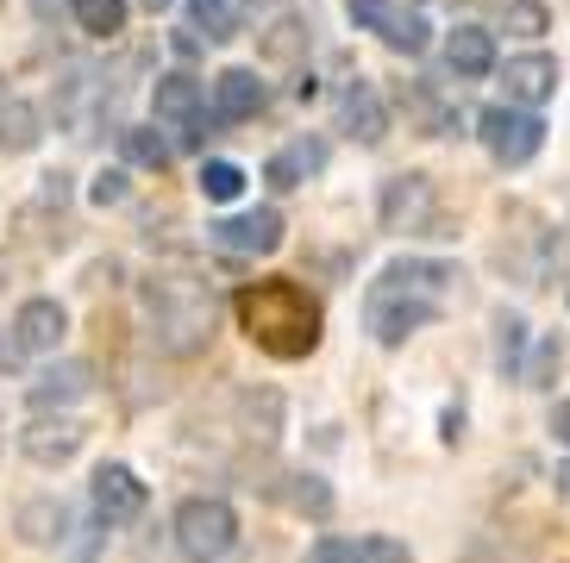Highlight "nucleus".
<instances>
[{
    "mask_svg": "<svg viewBox=\"0 0 570 563\" xmlns=\"http://www.w3.org/2000/svg\"><path fill=\"white\" fill-rule=\"evenodd\" d=\"M458 282H464L458 264H439V257L389 264L364 295V319H370V332H376V345H407L420 326H433V319L445 314V300H452Z\"/></svg>",
    "mask_w": 570,
    "mask_h": 563,
    "instance_id": "obj_1",
    "label": "nucleus"
},
{
    "mask_svg": "<svg viewBox=\"0 0 570 563\" xmlns=\"http://www.w3.org/2000/svg\"><path fill=\"white\" fill-rule=\"evenodd\" d=\"M233 314H238L245 338H252L264 357L295 364V357H307V350L320 345V300L307 295L302 282H288V276H269V282L238 288Z\"/></svg>",
    "mask_w": 570,
    "mask_h": 563,
    "instance_id": "obj_2",
    "label": "nucleus"
},
{
    "mask_svg": "<svg viewBox=\"0 0 570 563\" xmlns=\"http://www.w3.org/2000/svg\"><path fill=\"white\" fill-rule=\"evenodd\" d=\"M145 314H151V326H157V345L188 357V350H202V338L214 332V295L188 276H151Z\"/></svg>",
    "mask_w": 570,
    "mask_h": 563,
    "instance_id": "obj_3",
    "label": "nucleus"
},
{
    "mask_svg": "<svg viewBox=\"0 0 570 563\" xmlns=\"http://www.w3.org/2000/svg\"><path fill=\"white\" fill-rule=\"evenodd\" d=\"M233 545H238V514L226 501L219 495L183 501V514H176V551H183L188 563H219Z\"/></svg>",
    "mask_w": 570,
    "mask_h": 563,
    "instance_id": "obj_4",
    "label": "nucleus"
},
{
    "mask_svg": "<svg viewBox=\"0 0 570 563\" xmlns=\"http://www.w3.org/2000/svg\"><path fill=\"white\" fill-rule=\"evenodd\" d=\"M476 138H483V150L495 157V164L520 169V164H533L539 145H546V119L533 113V107H489L483 119H476Z\"/></svg>",
    "mask_w": 570,
    "mask_h": 563,
    "instance_id": "obj_5",
    "label": "nucleus"
},
{
    "mask_svg": "<svg viewBox=\"0 0 570 563\" xmlns=\"http://www.w3.org/2000/svg\"><path fill=\"white\" fill-rule=\"evenodd\" d=\"M151 113H157V126H169L183 145H202V132H207V95H202L195 76H157Z\"/></svg>",
    "mask_w": 570,
    "mask_h": 563,
    "instance_id": "obj_6",
    "label": "nucleus"
},
{
    "mask_svg": "<svg viewBox=\"0 0 570 563\" xmlns=\"http://www.w3.org/2000/svg\"><path fill=\"white\" fill-rule=\"evenodd\" d=\"M352 26L376 32L389 50H402V57H420L426 50V19L414 7H395V0H352Z\"/></svg>",
    "mask_w": 570,
    "mask_h": 563,
    "instance_id": "obj_7",
    "label": "nucleus"
},
{
    "mask_svg": "<svg viewBox=\"0 0 570 563\" xmlns=\"http://www.w3.org/2000/svg\"><path fill=\"white\" fill-rule=\"evenodd\" d=\"M214 245L233 250V257H269V250L283 245V214H276V207H252V214L219 219Z\"/></svg>",
    "mask_w": 570,
    "mask_h": 563,
    "instance_id": "obj_8",
    "label": "nucleus"
},
{
    "mask_svg": "<svg viewBox=\"0 0 570 563\" xmlns=\"http://www.w3.org/2000/svg\"><path fill=\"white\" fill-rule=\"evenodd\" d=\"M502 82H508V100H514V107H539V100L558 95V57H546V50L508 57Z\"/></svg>",
    "mask_w": 570,
    "mask_h": 563,
    "instance_id": "obj_9",
    "label": "nucleus"
},
{
    "mask_svg": "<svg viewBox=\"0 0 570 563\" xmlns=\"http://www.w3.org/2000/svg\"><path fill=\"white\" fill-rule=\"evenodd\" d=\"M95 514H101L107 526L138 520V514H145V482H138L126 464H107L101 476H95Z\"/></svg>",
    "mask_w": 570,
    "mask_h": 563,
    "instance_id": "obj_10",
    "label": "nucleus"
},
{
    "mask_svg": "<svg viewBox=\"0 0 570 563\" xmlns=\"http://www.w3.org/2000/svg\"><path fill=\"white\" fill-rule=\"evenodd\" d=\"M338 126H345L357 145H383V138H389V107L376 100V88H370V82H352L345 95H338Z\"/></svg>",
    "mask_w": 570,
    "mask_h": 563,
    "instance_id": "obj_11",
    "label": "nucleus"
},
{
    "mask_svg": "<svg viewBox=\"0 0 570 563\" xmlns=\"http://www.w3.org/2000/svg\"><path fill=\"white\" fill-rule=\"evenodd\" d=\"M63 332H69V314L57 307V300H26V307L13 314V338H19V350H32V357L57 350Z\"/></svg>",
    "mask_w": 570,
    "mask_h": 563,
    "instance_id": "obj_12",
    "label": "nucleus"
},
{
    "mask_svg": "<svg viewBox=\"0 0 570 563\" xmlns=\"http://www.w3.org/2000/svg\"><path fill=\"white\" fill-rule=\"evenodd\" d=\"M214 113L226 119V126L264 113V82H257V69H219L214 76Z\"/></svg>",
    "mask_w": 570,
    "mask_h": 563,
    "instance_id": "obj_13",
    "label": "nucleus"
},
{
    "mask_svg": "<svg viewBox=\"0 0 570 563\" xmlns=\"http://www.w3.org/2000/svg\"><path fill=\"white\" fill-rule=\"evenodd\" d=\"M433 214V182L426 176H395V182L383 188V226H420V219Z\"/></svg>",
    "mask_w": 570,
    "mask_h": 563,
    "instance_id": "obj_14",
    "label": "nucleus"
},
{
    "mask_svg": "<svg viewBox=\"0 0 570 563\" xmlns=\"http://www.w3.org/2000/svg\"><path fill=\"white\" fill-rule=\"evenodd\" d=\"M320 169H326V145H320V138H295L288 150H276V157H269L264 182L269 188H302L307 176H320Z\"/></svg>",
    "mask_w": 570,
    "mask_h": 563,
    "instance_id": "obj_15",
    "label": "nucleus"
},
{
    "mask_svg": "<svg viewBox=\"0 0 570 563\" xmlns=\"http://www.w3.org/2000/svg\"><path fill=\"white\" fill-rule=\"evenodd\" d=\"M76 451H82V426H76V419H38L32 432H26V457H32V464H69V457H76Z\"/></svg>",
    "mask_w": 570,
    "mask_h": 563,
    "instance_id": "obj_16",
    "label": "nucleus"
},
{
    "mask_svg": "<svg viewBox=\"0 0 570 563\" xmlns=\"http://www.w3.org/2000/svg\"><path fill=\"white\" fill-rule=\"evenodd\" d=\"M445 63H452V76H489L495 69V38L483 26H458L445 38Z\"/></svg>",
    "mask_w": 570,
    "mask_h": 563,
    "instance_id": "obj_17",
    "label": "nucleus"
},
{
    "mask_svg": "<svg viewBox=\"0 0 570 563\" xmlns=\"http://www.w3.org/2000/svg\"><path fill=\"white\" fill-rule=\"evenodd\" d=\"M88 395V364H57L32 382V407H57V401H82Z\"/></svg>",
    "mask_w": 570,
    "mask_h": 563,
    "instance_id": "obj_18",
    "label": "nucleus"
},
{
    "mask_svg": "<svg viewBox=\"0 0 570 563\" xmlns=\"http://www.w3.org/2000/svg\"><path fill=\"white\" fill-rule=\"evenodd\" d=\"M38 113H32V100H19V95H0V145L7 150H32L38 145Z\"/></svg>",
    "mask_w": 570,
    "mask_h": 563,
    "instance_id": "obj_19",
    "label": "nucleus"
},
{
    "mask_svg": "<svg viewBox=\"0 0 570 563\" xmlns=\"http://www.w3.org/2000/svg\"><path fill=\"white\" fill-rule=\"evenodd\" d=\"M69 7H76V26H82L88 38L126 32V0H69Z\"/></svg>",
    "mask_w": 570,
    "mask_h": 563,
    "instance_id": "obj_20",
    "label": "nucleus"
},
{
    "mask_svg": "<svg viewBox=\"0 0 570 563\" xmlns=\"http://www.w3.org/2000/svg\"><path fill=\"white\" fill-rule=\"evenodd\" d=\"M119 145H126V157H132L138 169H169V157H176V150H169V138H157L151 126H126V132H119Z\"/></svg>",
    "mask_w": 570,
    "mask_h": 563,
    "instance_id": "obj_21",
    "label": "nucleus"
},
{
    "mask_svg": "<svg viewBox=\"0 0 570 563\" xmlns=\"http://www.w3.org/2000/svg\"><path fill=\"white\" fill-rule=\"evenodd\" d=\"M202 195H207V200H219V207H226V200H238V195H245V169L226 164V157L202 164Z\"/></svg>",
    "mask_w": 570,
    "mask_h": 563,
    "instance_id": "obj_22",
    "label": "nucleus"
},
{
    "mask_svg": "<svg viewBox=\"0 0 570 563\" xmlns=\"http://www.w3.org/2000/svg\"><path fill=\"white\" fill-rule=\"evenodd\" d=\"M188 13H195V26H202L207 38H233V0H188Z\"/></svg>",
    "mask_w": 570,
    "mask_h": 563,
    "instance_id": "obj_23",
    "label": "nucleus"
},
{
    "mask_svg": "<svg viewBox=\"0 0 570 563\" xmlns=\"http://www.w3.org/2000/svg\"><path fill=\"white\" fill-rule=\"evenodd\" d=\"M45 526H63V507H57V501H32V507L19 514V532H26L32 545H51V532Z\"/></svg>",
    "mask_w": 570,
    "mask_h": 563,
    "instance_id": "obj_24",
    "label": "nucleus"
},
{
    "mask_svg": "<svg viewBox=\"0 0 570 563\" xmlns=\"http://www.w3.org/2000/svg\"><path fill=\"white\" fill-rule=\"evenodd\" d=\"M288 501H295V507H302V514H326V507H333V495H326V488H320L314 476H295V488H288Z\"/></svg>",
    "mask_w": 570,
    "mask_h": 563,
    "instance_id": "obj_25",
    "label": "nucleus"
},
{
    "mask_svg": "<svg viewBox=\"0 0 570 563\" xmlns=\"http://www.w3.org/2000/svg\"><path fill=\"white\" fill-rule=\"evenodd\" d=\"M307 563H364V551H357L352 539H320V545L307 551Z\"/></svg>",
    "mask_w": 570,
    "mask_h": 563,
    "instance_id": "obj_26",
    "label": "nucleus"
},
{
    "mask_svg": "<svg viewBox=\"0 0 570 563\" xmlns=\"http://www.w3.org/2000/svg\"><path fill=\"white\" fill-rule=\"evenodd\" d=\"M295 45H302V26H295V19H283V26H276V32L264 38L269 57H295Z\"/></svg>",
    "mask_w": 570,
    "mask_h": 563,
    "instance_id": "obj_27",
    "label": "nucleus"
},
{
    "mask_svg": "<svg viewBox=\"0 0 570 563\" xmlns=\"http://www.w3.org/2000/svg\"><path fill=\"white\" fill-rule=\"evenodd\" d=\"M520 350H527V326H520V319H502V364L508 369L520 364Z\"/></svg>",
    "mask_w": 570,
    "mask_h": 563,
    "instance_id": "obj_28",
    "label": "nucleus"
},
{
    "mask_svg": "<svg viewBox=\"0 0 570 563\" xmlns=\"http://www.w3.org/2000/svg\"><path fill=\"white\" fill-rule=\"evenodd\" d=\"M114 200H126V176L107 169V176H95V207H114Z\"/></svg>",
    "mask_w": 570,
    "mask_h": 563,
    "instance_id": "obj_29",
    "label": "nucleus"
},
{
    "mask_svg": "<svg viewBox=\"0 0 570 563\" xmlns=\"http://www.w3.org/2000/svg\"><path fill=\"white\" fill-rule=\"evenodd\" d=\"M508 26H520V32H546V13H539L533 0H514V7H508Z\"/></svg>",
    "mask_w": 570,
    "mask_h": 563,
    "instance_id": "obj_30",
    "label": "nucleus"
},
{
    "mask_svg": "<svg viewBox=\"0 0 570 563\" xmlns=\"http://www.w3.org/2000/svg\"><path fill=\"white\" fill-rule=\"evenodd\" d=\"M364 563H407V551L395 545V539H370V545H364Z\"/></svg>",
    "mask_w": 570,
    "mask_h": 563,
    "instance_id": "obj_31",
    "label": "nucleus"
},
{
    "mask_svg": "<svg viewBox=\"0 0 570 563\" xmlns=\"http://www.w3.org/2000/svg\"><path fill=\"white\" fill-rule=\"evenodd\" d=\"M552 432H558V445H570V401H558V414H552Z\"/></svg>",
    "mask_w": 570,
    "mask_h": 563,
    "instance_id": "obj_32",
    "label": "nucleus"
},
{
    "mask_svg": "<svg viewBox=\"0 0 570 563\" xmlns=\"http://www.w3.org/2000/svg\"><path fill=\"white\" fill-rule=\"evenodd\" d=\"M19 364V338H7V345H0V369H13Z\"/></svg>",
    "mask_w": 570,
    "mask_h": 563,
    "instance_id": "obj_33",
    "label": "nucleus"
},
{
    "mask_svg": "<svg viewBox=\"0 0 570 563\" xmlns=\"http://www.w3.org/2000/svg\"><path fill=\"white\" fill-rule=\"evenodd\" d=\"M138 7H151V13H157V7H169V0H138Z\"/></svg>",
    "mask_w": 570,
    "mask_h": 563,
    "instance_id": "obj_34",
    "label": "nucleus"
},
{
    "mask_svg": "<svg viewBox=\"0 0 570 563\" xmlns=\"http://www.w3.org/2000/svg\"><path fill=\"white\" fill-rule=\"evenodd\" d=\"M564 482H570V476H564Z\"/></svg>",
    "mask_w": 570,
    "mask_h": 563,
    "instance_id": "obj_35",
    "label": "nucleus"
}]
</instances>
